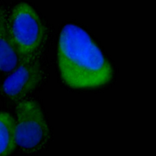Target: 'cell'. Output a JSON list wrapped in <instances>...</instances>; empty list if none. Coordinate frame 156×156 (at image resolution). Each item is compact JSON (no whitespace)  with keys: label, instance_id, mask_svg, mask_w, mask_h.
<instances>
[{"label":"cell","instance_id":"cell-1","mask_svg":"<svg viewBox=\"0 0 156 156\" xmlns=\"http://www.w3.org/2000/svg\"><path fill=\"white\" fill-rule=\"evenodd\" d=\"M57 65L63 81L73 88L97 87L112 77V66L99 47L75 24L65 25L60 33Z\"/></svg>","mask_w":156,"mask_h":156},{"label":"cell","instance_id":"cell-2","mask_svg":"<svg viewBox=\"0 0 156 156\" xmlns=\"http://www.w3.org/2000/svg\"><path fill=\"white\" fill-rule=\"evenodd\" d=\"M9 23L20 62L43 55L47 28L31 5L25 2L14 5L9 10Z\"/></svg>","mask_w":156,"mask_h":156},{"label":"cell","instance_id":"cell-3","mask_svg":"<svg viewBox=\"0 0 156 156\" xmlns=\"http://www.w3.org/2000/svg\"><path fill=\"white\" fill-rule=\"evenodd\" d=\"M15 136L19 152L34 155L43 151L50 140V130L40 104L26 99L15 107Z\"/></svg>","mask_w":156,"mask_h":156},{"label":"cell","instance_id":"cell-4","mask_svg":"<svg viewBox=\"0 0 156 156\" xmlns=\"http://www.w3.org/2000/svg\"><path fill=\"white\" fill-rule=\"evenodd\" d=\"M43 58V55L20 62L16 69L0 82V96L16 104L35 92L46 78Z\"/></svg>","mask_w":156,"mask_h":156},{"label":"cell","instance_id":"cell-5","mask_svg":"<svg viewBox=\"0 0 156 156\" xmlns=\"http://www.w3.org/2000/svg\"><path fill=\"white\" fill-rule=\"evenodd\" d=\"M20 62L9 23V10L0 5V82Z\"/></svg>","mask_w":156,"mask_h":156},{"label":"cell","instance_id":"cell-6","mask_svg":"<svg viewBox=\"0 0 156 156\" xmlns=\"http://www.w3.org/2000/svg\"><path fill=\"white\" fill-rule=\"evenodd\" d=\"M16 147L15 118L7 112H0V156H9Z\"/></svg>","mask_w":156,"mask_h":156}]
</instances>
